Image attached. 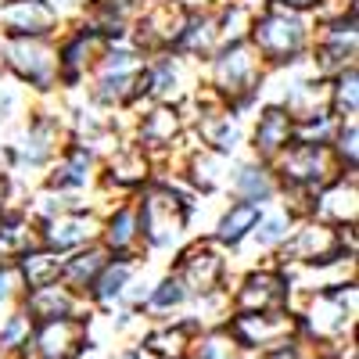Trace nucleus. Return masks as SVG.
<instances>
[{"mask_svg": "<svg viewBox=\"0 0 359 359\" xmlns=\"http://www.w3.org/2000/svg\"><path fill=\"white\" fill-rule=\"evenodd\" d=\"M355 284H331L316 291L302 313H294L298 334H302L316 352H331V345H345L355 327Z\"/></svg>", "mask_w": 359, "mask_h": 359, "instance_id": "1", "label": "nucleus"}, {"mask_svg": "<svg viewBox=\"0 0 359 359\" xmlns=\"http://www.w3.org/2000/svg\"><path fill=\"white\" fill-rule=\"evenodd\" d=\"M86 348H90L86 316H57L33 323V334H29L18 359H79Z\"/></svg>", "mask_w": 359, "mask_h": 359, "instance_id": "2", "label": "nucleus"}, {"mask_svg": "<svg viewBox=\"0 0 359 359\" xmlns=\"http://www.w3.org/2000/svg\"><path fill=\"white\" fill-rule=\"evenodd\" d=\"M226 331L241 345L245 355H262L277 341L298 334V320L291 309H255V313H230Z\"/></svg>", "mask_w": 359, "mask_h": 359, "instance_id": "3", "label": "nucleus"}, {"mask_svg": "<svg viewBox=\"0 0 359 359\" xmlns=\"http://www.w3.org/2000/svg\"><path fill=\"white\" fill-rule=\"evenodd\" d=\"M137 226H140V237L147 248H155V252L172 248L187 226V201H180L172 191L158 187L140 201Z\"/></svg>", "mask_w": 359, "mask_h": 359, "instance_id": "4", "label": "nucleus"}, {"mask_svg": "<svg viewBox=\"0 0 359 359\" xmlns=\"http://www.w3.org/2000/svg\"><path fill=\"white\" fill-rule=\"evenodd\" d=\"M248 29H252L255 50L262 57H269V62H291V57L302 54V47H306V22L294 11H284V8H273L262 18H252Z\"/></svg>", "mask_w": 359, "mask_h": 359, "instance_id": "5", "label": "nucleus"}, {"mask_svg": "<svg viewBox=\"0 0 359 359\" xmlns=\"http://www.w3.org/2000/svg\"><path fill=\"white\" fill-rule=\"evenodd\" d=\"M230 306H233V313L291 309V280L280 269H252V273L233 287Z\"/></svg>", "mask_w": 359, "mask_h": 359, "instance_id": "6", "label": "nucleus"}, {"mask_svg": "<svg viewBox=\"0 0 359 359\" xmlns=\"http://www.w3.org/2000/svg\"><path fill=\"white\" fill-rule=\"evenodd\" d=\"M172 277L187 287V294H208V291H219L226 284V259L212 248V245H194L187 252H180L176 266H172Z\"/></svg>", "mask_w": 359, "mask_h": 359, "instance_id": "7", "label": "nucleus"}, {"mask_svg": "<svg viewBox=\"0 0 359 359\" xmlns=\"http://www.w3.org/2000/svg\"><path fill=\"white\" fill-rule=\"evenodd\" d=\"M284 259L306 262V266H327L341 259V233L331 223H302L294 233L284 237Z\"/></svg>", "mask_w": 359, "mask_h": 359, "instance_id": "8", "label": "nucleus"}, {"mask_svg": "<svg viewBox=\"0 0 359 359\" xmlns=\"http://www.w3.org/2000/svg\"><path fill=\"white\" fill-rule=\"evenodd\" d=\"M8 65L40 90H47L57 76V57L40 36H15L8 43Z\"/></svg>", "mask_w": 359, "mask_h": 359, "instance_id": "9", "label": "nucleus"}, {"mask_svg": "<svg viewBox=\"0 0 359 359\" xmlns=\"http://www.w3.org/2000/svg\"><path fill=\"white\" fill-rule=\"evenodd\" d=\"M259 83V57L252 47L245 43H230L219 57H216V86L230 97H245L252 94Z\"/></svg>", "mask_w": 359, "mask_h": 359, "instance_id": "10", "label": "nucleus"}, {"mask_svg": "<svg viewBox=\"0 0 359 359\" xmlns=\"http://www.w3.org/2000/svg\"><path fill=\"white\" fill-rule=\"evenodd\" d=\"M101 233L97 219L86 216V212H57L47 219L43 233H40V245L65 255V252H76L83 245H94V237Z\"/></svg>", "mask_w": 359, "mask_h": 359, "instance_id": "11", "label": "nucleus"}, {"mask_svg": "<svg viewBox=\"0 0 359 359\" xmlns=\"http://www.w3.org/2000/svg\"><path fill=\"white\" fill-rule=\"evenodd\" d=\"M25 316L40 323V320H57V316H86L83 313V294H76L72 287H65L62 280H54L47 287H33V291H22V302Z\"/></svg>", "mask_w": 359, "mask_h": 359, "instance_id": "12", "label": "nucleus"}, {"mask_svg": "<svg viewBox=\"0 0 359 359\" xmlns=\"http://www.w3.org/2000/svg\"><path fill=\"white\" fill-rule=\"evenodd\" d=\"M280 172L284 180L298 187H320L331 176V151L323 144H298L280 155Z\"/></svg>", "mask_w": 359, "mask_h": 359, "instance_id": "13", "label": "nucleus"}, {"mask_svg": "<svg viewBox=\"0 0 359 359\" xmlns=\"http://www.w3.org/2000/svg\"><path fill=\"white\" fill-rule=\"evenodd\" d=\"M137 273V262L130 255H115L104 262V269L94 277V284L86 287L83 298H90V306H97V309H115V306H123V298H126V287H130V277Z\"/></svg>", "mask_w": 359, "mask_h": 359, "instance_id": "14", "label": "nucleus"}, {"mask_svg": "<svg viewBox=\"0 0 359 359\" xmlns=\"http://www.w3.org/2000/svg\"><path fill=\"white\" fill-rule=\"evenodd\" d=\"M54 22H57V11L47 0H11V4L0 8V25L11 36H43L54 29Z\"/></svg>", "mask_w": 359, "mask_h": 359, "instance_id": "15", "label": "nucleus"}, {"mask_svg": "<svg viewBox=\"0 0 359 359\" xmlns=\"http://www.w3.org/2000/svg\"><path fill=\"white\" fill-rule=\"evenodd\" d=\"M187 29V8L180 0H162L140 18V40L144 43H155V47H165V43H180Z\"/></svg>", "mask_w": 359, "mask_h": 359, "instance_id": "16", "label": "nucleus"}, {"mask_svg": "<svg viewBox=\"0 0 359 359\" xmlns=\"http://www.w3.org/2000/svg\"><path fill=\"white\" fill-rule=\"evenodd\" d=\"M140 83H144V72H140V62L133 54H126V50L108 54L101 83H97V97L101 101H126L133 90H140Z\"/></svg>", "mask_w": 359, "mask_h": 359, "instance_id": "17", "label": "nucleus"}, {"mask_svg": "<svg viewBox=\"0 0 359 359\" xmlns=\"http://www.w3.org/2000/svg\"><path fill=\"white\" fill-rule=\"evenodd\" d=\"M194 334L198 331L187 320H172V323L151 327V331L140 338V345L151 352L155 359H187L191 348H194Z\"/></svg>", "mask_w": 359, "mask_h": 359, "instance_id": "18", "label": "nucleus"}, {"mask_svg": "<svg viewBox=\"0 0 359 359\" xmlns=\"http://www.w3.org/2000/svg\"><path fill=\"white\" fill-rule=\"evenodd\" d=\"M15 273L22 280V291H33V287H47L54 280H62V255L36 245V248H25L22 255H15Z\"/></svg>", "mask_w": 359, "mask_h": 359, "instance_id": "19", "label": "nucleus"}, {"mask_svg": "<svg viewBox=\"0 0 359 359\" xmlns=\"http://www.w3.org/2000/svg\"><path fill=\"white\" fill-rule=\"evenodd\" d=\"M108 259H111V252L104 245H83V248L69 252V259H62V284L72 287L76 294H86V287L94 284V277L104 269Z\"/></svg>", "mask_w": 359, "mask_h": 359, "instance_id": "20", "label": "nucleus"}, {"mask_svg": "<svg viewBox=\"0 0 359 359\" xmlns=\"http://www.w3.org/2000/svg\"><path fill=\"white\" fill-rule=\"evenodd\" d=\"M291 137H294L291 111L287 108H269V111H262L259 126H255V151L259 155H280Z\"/></svg>", "mask_w": 359, "mask_h": 359, "instance_id": "21", "label": "nucleus"}, {"mask_svg": "<svg viewBox=\"0 0 359 359\" xmlns=\"http://www.w3.org/2000/svg\"><path fill=\"white\" fill-rule=\"evenodd\" d=\"M316 216L331 226H341V223H352L355 219V180H338L331 184L320 198H316Z\"/></svg>", "mask_w": 359, "mask_h": 359, "instance_id": "22", "label": "nucleus"}, {"mask_svg": "<svg viewBox=\"0 0 359 359\" xmlns=\"http://www.w3.org/2000/svg\"><path fill=\"white\" fill-rule=\"evenodd\" d=\"M259 216H262V208L255 205V201H237V205H230L226 212H223V219H219V226H216V241L219 245H241L245 237L255 230V223H259Z\"/></svg>", "mask_w": 359, "mask_h": 359, "instance_id": "23", "label": "nucleus"}, {"mask_svg": "<svg viewBox=\"0 0 359 359\" xmlns=\"http://www.w3.org/2000/svg\"><path fill=\"white\" fill-rule=\"evenodd\" d=\"M352 54H355V18L348 15V22H338L334 33L323 40V47H320V69L341 72L345 65H352Z\"/></svg>", "mask_w": 359, "mask_h": 359, "instance_id": "24", "label": "nucleus"}, {"mask_svg": "<svg viewBox=\"0 0 359 359\" xmlns=\"http://www.w3.org/2000/svg\"><path fill=\"white\" fill-rule=\"evenodd\" d=\"M191 359H245V352L226 331V323H219V327H205V331L194 334Z\"/></svg>", "mask_w": 359, "mask_h": 359, "instance_id": "25", "label": "nucleus"}, {"mask_svg": "<svg viewBox=\"0 0 359 359\" xmlns=\"http://www.w3.org/2000/svg\"><path fill=\"white\" fill-rule=\"evenodd\" d=\"M101 237H104V248H108L111 255H130V252L137 248V241H140L137 212H133V208H118V212L104 223Z\"/></svg>", "mask_w": 359, "mask_h": 359, "instance_id": "26", "label": "nucleus"}, {"mask_svg": "<svg viewBox=\"0 0 359 359\" xmlns=\"http://www.w3.org/2000/svg\"><path fill=\"white\" fill-rule=\"evenodd\" d=\"M187 302H191L187 287L169 273V277H162V280L151 284V291H147V298H144V306H140V309H147L151 316H169V313L187 309Z\"/></svg>", "mask_w": 359, "mask_h": 359, "instance_id": "27", "label": "nucleus"}, {"mask_svg": "<svg viewBox=\"0 0 359 359\" xmlns=\"http://www.w3.org/2000/svg\"><path fill=\"white\" fill-rule=\"evenodd\" d=\"M29 334H33V320L25 316V309L22 306L8 309L0 316V359H18Z\"/></svg>", "mask_w": 359, "mask_h": 359, "instance_id": "28", "label": "nucleus"}, {"mask_svg": "<svg viewBox=\"0 0 359 359\" xmlns=\"http://www.w3.org/2000/svg\"><path fill=\"white\" fill-rule=\"evenodd\" d=\"M101 47H104V40H101V33H79L76 40H69L65 43V50H62V57H57V69H65L69 76H79L94 57L101 54Z\"/></svg>", "mask_w": 359, "mask_h": 359, "instance_id": "29", "label": "nucleus"}, {"mask_svg": "<svg viewBox=\"0 0 359 359\" xmlns=\"http://www.w3.org/2000/svg\"><path fill=\"white\" fill-rule=\"evenodd\" d=\"M176 133H180V115H176V108H165V104H158L140 123V140L147 147H165V144H172Z\"/></svg>", "mask_w": 359, "mask_h": 359, "instance_id": "30", "label": "nucleus"}, {"mask_svg": "<svg viewBox=\"0 0 359 359\" xmlns=\"http://www.w3.org/2000/svg\"><path fill=\"white\" fill-rule=\"evenodd\" d=\"M108 180L118 187H140L147 180V158L144 151L130 147V151H118L111 162H108Z\"/></svg>", "mask_w": 359, "mask_h": 359, "instance_id": "31", "label": "nucleus"}, {"mask_svg": "<svg viewBox=\"0 0 359 359\" xmlns=\"http://www.w3.org/2000/svg\"><path fill=\"white\" fill-rule=\"evenodd\" d=\"M201 133L219 155H226L237 147V140H241V123H237L233 115H208L201 123Z\"/></svg>", "mask_w": 359, "mask_h": 359, "instance_id": "32", "label": "nucleus"}, {"mask_svg": "<svg viewBox=\"0 0 359 359\" xmlns=\"http://www.w3.org/2000/svg\"><path fill=\"white\" fill-rule=\"evenodd\" d=\"M233 191L241 194L245 201L262 205L269 194H273V180H269V172H266V169H259V165H245L241 172L233 176Z\"/></svg>", "mask_w": 359, "mask_h": 359, "instance_id": "33", "label": "nucleus"}, {"mask_svg": "<svg viewBox=\"0 0 359 359\" xmlns=\"http://www.w3.org/2000/svg\"><path fill=\"white\" fill-rule=\"evenodd\" d=\"M180 43H184L187 50H194V54H208L216 43H219V25H216V18H187V29H184V36H180Z\"/></svg>", "mask_w": 359, "mask_h": 359, "instance_id": "34", "label": "nucleus"}, {"mask_svg": "<svg viewBox=\"0 0 359 359\" xmlns=\"http://www.w3.org/2000/svg\"><path fill=\"white\" fill-rule=\"evenodd\" d=\"M18 151H22V162H29V165H36V162L50 158V151H54V126L36 123L33 130L25 133V140H22Z\"/></svg>", "mask_w": 359, "mask_h": 359, "instance_id": "35", "label": "nucleus"}, {"mask_svg": "<svg viewBox=\"0 0 359 359\" xmlns=\"http://www.w3.org/2000/svg\"><path fill=\"white\" fill-rule=\"evenodd\" d=\"M86 180H90V155L86 151H72L62 165L54 169L50 184L54 187H83Z\"/></svg>", "mask_w": 359, "mask_h": 359, "instance_id": "36", "label": "nucleus"}, {"mask_svg": "<svg viewBox=\"0 0 359 359\" xmlns=\"http://www.w3.org/2000/svg\"><path fill=\"white\" fill-rule=\"evenodd\" d=\"M255 241L262 245V248H277V245H284V237L291 233V216L287 212H269V216H259V223H255Z\"/></svg>", "mask_w": 359, "mask_h": 359, "instance_id": "37", "label": "nucleus"}, {"mask_svg": "<svg viewBox=\"0 0 359 359\" xmlns=\"http://www.w3.org/2000/svg\"><path fill=\"white\" fill-rule=\"evenodd\" d=\"M331 101H334V111H338V115H355V108H359V76H355L352 65L338 72V83H334Z\"/></svg>", "mask_w": 359, "mask_h": 359, "instance_id": "38", "label": "nucleus"}, {"mask_svg": "<svg viewBox=\"0 0 359 359\" xmlns=\"http://www.w3.org/2000/svg\"><path fill=\"white\" fill-rule=\"evenodd\" d=\"M176 83H180V72L172 62H158L151 72L144 76L140 90H147V94H155V97H172L176 94Z\"/></svg>", "mask_w": 359, "mask_h": 359, "instance_id": "39", "label": "nucleus"}, {"mask_svg": "<svg viewBox=\"0 0 359 359\" xmlns=\"http://www.w3.org/2000/svg\"><path fill=\"white\" fill-rule=\"evenodd\" d=\"M298 137H302V144H327V140L334 137V123H331V115L306 111V123L298 126Z\"/></svg>", "mask_w": 359, "mask_h": 359, "instance_id": "40", "label": "nucleus"}, {"mask_svg": "<svg viewBox=\"0 0 359 359\" xmlns=\"http://www.w3.org/2000/svg\"><path fill=\"white\" fill-rule=\"evenodd\" d=\"M22 302V280L15 273V266H4L0 262V316L8 309H15Z\"/></svg>", "mask_w": 359, "mask_h": 359, "instance_id": "41", "label": "nucleus"}, {"mask_svg": "<svg viewBox=\"0 0 359 359\" xmlns=\"http://www.w3.org/2000/svg\"><path fill=\"white\" fill-rule=\"evenodd\" d=\"M216 25H219V43H237L241 29H245V25H252V15H248L241 4H233V8L223 15V22H216Z\"/></svg>", "mask_w": 359, "mask_h": 359, "instance_id": "42", "label": "nucleus"}, {"mask_svg": "<svg viewBox=\"0 0 359 359\" xmlns=\"http://www.w3.org/2000/svg\"><path fill=\"white\" fill-rule=\"evenodd\" d=\"M355 140H359L355 123H348V126L338 130V158H341L348 169H355Z\"/></svg>", "mask_w": 359, "mask_h": 359, "instance_id": "43", "label": "nucleus"}, {"mask_svg": "<svg viewBox=\"0 0 359 359\" xmlns=\"http://www.w3.org/2000/svg\"><path fill=\"white\" fill-rule=\"evenodd\" d=\"M194 180L201 187H216L219 184V162L216 158H198L194 162Z\"/></svg>", "mask_w": 359, "mask_h": 359, "instance_id": "44", "label": "nucleus"}, {"mask_svg": "<svg viewBox=\"0 0 359 359\" xmlns=\"http://www.w3.org/2000/svg\"><path fill=\"white\" fill-rule=\"evenodd\" d=\"M118 359H155V355L147 352L144 345H130V348H123V352H118Z\"/></svg>", "mask_w": 359, "mask_h": 359, "instance_id": "45", "label": "nucleus"}, {"mask_svg": "<svg viewBox=\"0 0 359 359\" xmlns=\"http://www.w3.org/2000/svg\"><path fill=\"white\" fill-rule=\"evenodd\" d=\"M15 101H11V94H8V90H0V118H4V111L11 108Z\"/></svg>", "mask_w": 359, "mask_h": 359, "instance_id": "46", "label": "nucleus"}, {"mask_svg": "<svg viewBox=\"0 0 359 359\" xmlns=\"http://www.w3.org/2000/svg\"><path fill=\"white\" fill-rule=\"evenodd\" d=\"M287 4L302 11V8H316V4H323V0H287Z\"/></svg>", "mask_w": 359, "mask_h": 359, "instance_id": "47", "label": "nucleus"}]
</instances>
